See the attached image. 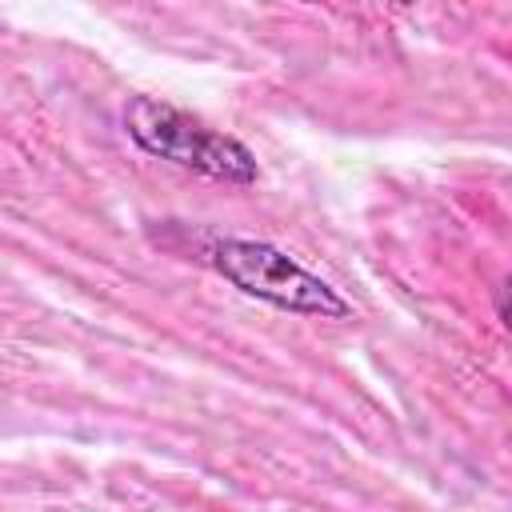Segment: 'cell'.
<instances>
[{
  "label": "cell",
  "mask_w": 512,
  "mask_h": 512,
  "mask_svg": "<svg viewBox=\"0 0 512 512\" xmlns=\"http://www.w3.org/2000/svg\"><path fill=\"white\" fill-rule=\"evenodd\" d=\"M124 128L136 140V148H144L156 160H168L176 168L224 180V184H256L260 168L256 156L236 140L224 136L208 124H200L196 116L180 112L168 100L156 96H132L124 108Z\"/></svg>",
  "instance_id": "1"
},
{
  "label": "cell",
  "mask_w": 512,
  "mask_h": 512,
  "mask_svg": "<svg viewBox=\"0 0 512 512\" xmlns=\"http://www.w3.org/2000/svg\"><path fill=\"white\" fill-rule=\"evenodd\" d=\"M212 268L240 288L244 296H256L280 312L296 316H320V320H344L352 316V304L316 272H308L296 256L280 252L268 240H244V236H224L208 244Z\"/></svg>",
  "instance_id": "2"
}]
</instances>
